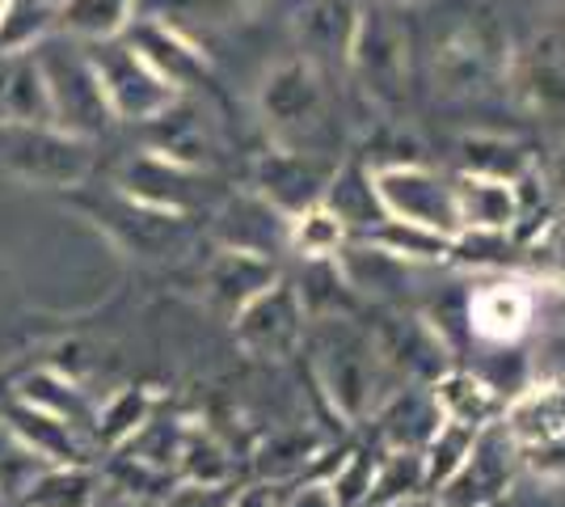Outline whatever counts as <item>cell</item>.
Here are the masks:
<instances>
[{
  "mask_svg": "<svg viewBox=\"0 0 565 507\" xmlns=\"http://www.w3.org/2000/svg\"><path fill=\"white\" fill-rule=\"evenodd\" d=\"M321 203L351 229V237L376 229L380 220H388L384 203H380V191H376V173H372V166H363V161H347V166L333 169L330 191H326Z\"/></svg>",
  "mask_w": 565,
  "mask_h": 507,
  "instance_id": "cell-25",
  "label": "cell"
},
{
  "mask_svg": "<svg viewBox=\"0 0 565 507\" xmlns=\"http://www.w3.org/2000/svg\"><path fill=\"white\" fill-rule=\"evenodd\" d=\"M34 55L43 64L55 127H64L72 136H85V140L102 136L115 115H110V102L102 94V81H97L94 64H89V51L76 47V39H68V34H60V39L47 34L34 47Z\"/></svg>",
  "mask_w": 565,
  "mask_h": 507,
  "instance_id": "cell-4",
  "label": "cell"
},
{
  "mask_svg": "<svg viewBox=\"0 0 565 507\" xmlns=\"http://www.w3.org/2000/svg\"><path fill=\"white\" fill-rule=\"evenodd\" d=\"M519 465L541 483H565V432L548 435L541 444H523Z\"/></svg>",
  "mask_w": 565,
  "mask_h": 507,
  "instance_id": "cell-45",
  "label": "cell"
},
{
  "mask_svg": "<svg viewBox=\"0 0 565 507\" xmlns=\"http://www.w3.org/2000/svg\"><path fill=\"white\" fill-rule=\"evenodd\" d=\"M282 507H338V499H333L326 478H308V483H300L296 490L282 495Z\"/></svg>",
  "mask_w": 565,
  "mask_h": 507,
  "instance_id": "cell-47",
  "label": "cell"
},
{
  "mask_svg": "<svg viewBox=\"0 0 565 507\" xmlns=\"http://www.w3.org/2000/svg\"><path fill=\"white\" fill-rule=\"evenodd\" d=\"M451 191H456L460 233H515L519 229L515 182L481 178V173H456Z\"/></svg>",
  "mask_w": 565,
  "mask_h": 507,
  "instance_id": "cell-21",
  "label": "cell"
},
{
  "mask_svg": "<svg viewBox=\"0 0 565 507\" xmlns=\"http://www.w3.org/2000/svg\"><path fill=\"white\" fill-rule=\"evenodd\" d=\"M148 127L157 131V136H152V145H148L152 152H166V157L182 161V166L203 169L207 152H212V136H207V123L199 119V110H194V106L173 102V106L161 110L157 119H148Z\"/></svg>",
  "mask_w": 565,
  "mask_h": 507,
  "instance_id": "cell-32",
  "label": "cell"
},
{
  "mask_svg": "<svg viewBox=\"0 0 565 507\" xmlns=\"http://www.w3.org/2000/svg\"><path fill=\"white\" fill-rule=\"evenodd\" d=\"M502 427L511 432L515 448H523V444H541V440H548V435L565 432V389H544V385L523 389L519 398L507 402Z\"/></svg>",
  "mask_w": 565,
  "mask_h": 507,
  "instance_id": "cell-29",
  "label": "cell"
},
{
  "mask_svg": "<svg viewBox=\"0 0 565 507\" xmlns=\"http://www.w3.org/2000/svg\"><path fill=\"white\" fill-rule=\"evenodd\" d=\"M4 4H9V0H0V13H4Z\"/></svg>",
  "mask_w": 565,
  "mask_h": 507,
  "instance_id": "cell-52",
  "label": "cell"
},
{
  "mask_svg": "<svg viewBox=\"0 0 565 507\" xmlns=\"http://www.w3.org/2000/svg\"><path fill=\"white\" fill-rule=\"evenodd\" d=\"M279 275L282 271L275 258L220 245L212 254V263L203 266V296H207V305L220 309L224 317H236L262 288H270Z\"/></svg>",
  "mask_w": 565,
  "mask_h": 507,
  "instance_id": "cell-17",
  "label": "cell"
},
{
  "mask_svg": "<svg viewBox=\"0 0 565 507\" xmlns=\"http://www.w3.org/2000/svg\"><path fill=\"white\" fill-rule=\"evenodd\" d=\"M519 469L523 465H519L515 440H511V432L498 419V423L477 432L465 465L435 490V499L444 507H498L511 495Z\"/></svg>",
  "mask_w": 565,
  "mask_h": 507,
  "instance_id": "cell-9",
  "label": "cell"
},
{
  "mask_svg": "<svg viewBox=\"0 0 565 507\" xmlns=\"http://www.w3.org/2000/svg\"><path fill=\"white\" fill-rule=\"evenodd\" d=\"M384 507H444L435 495H409V499H397V504H384Z\"/></svg>",
  "mask_w": 565,
  "mask_h": 507,
  "instance_id": "cell-50",
  "label": "cell"
},
{
  "mask_svg": "<svg viewBox=\"0 0 565 507\" xmlns=\"http://www.w3.org/2000/svg\"><path fill=\"white\" fill-rule=\"evenodd\" d=\"M228 507H282V486L279 483H254L233 490Z\"/></svg>",
  "mask_w": 565,
  "mask_h": 507,
  "instance_id": "cell-48",
  "label": "cell"
},
{
  "mask_svg": "<svg viewBox=\"0 0 565 507\" xmlns=\"http://www.w3.org/2000/svg\"><path fill=\"white\" fill-rule=\"evenodd\" d=\"M287 224L275 203H266L258 191H241L233 199H224L212 216V237L215 245L228 250H249V254H266L275 258L287 250Z\"/></svg>",
  "mask_w": 565,
  "mask_h": 507,
  "instance_id": "cell-16",
  "label": "cell"
},
{
  "mask_svg": "<svg viewBox=\"0 0 565 507\" xmlns=\"http://www.w3.org/2000/svg\"><path fill=\"white\" fill-rule=\"evenodd\" d=\"M330 490L338 507H367L372 499V483H376V457H367L363 448H354L330 469Z\"/></svg>",
  "mask_w": 565,
  "mask_h": 507,
  "instance_id": "cell-43",
  "label": "cell"
},
{
  "mask_svg": "<svg viewBox=\"0 0 565 507\" xmlns=\"http://www.w3.org/2000/svg\"><path fill=\"white\" fill-rule=\"evenodd\" d=\"M178 483H233L228 448L207 427H199V423H186V435H182Z\"/></svg>",
  "mask_w": 565,
  "mask_h": 507,
  "instance_id": "cell-38",
  "label": "cell"
},
{
  "mask_svg": "<svg viewBox=\"0 0 565 507\" xmlns=\"http://www.w3.org/2000/svg\"><path fill=\"white\" fill-rule=\"evenodd\" d=\"M409 495H430L423 453H414V448H384V457L376 461V483H372L367 507L397 504V499H409Z\"/></svg>",
  "mask_w": 565,
  "mask_h": 507,
  "instance_id": "cell-37",
  "label": "cell"
},
{
  "mask_svg": "<svg viewBox=\"0 0 565 507\" xmlns=\"http://www.w3.org/2000/svg\"><path fill=\"white\" fill-rule=\"evenodd\" d=\"M157 411H161V393H157V389H148V385L115 389V393L97 406L94 440L106 448V453H115V448H122V444L140 432Z\"/></svg>",
  "mask_w": 565,
  "mask_h": 507,
  "instance_id": "cell-30",
  "label": "cell"
},
{
  "mask_svg": "<svg viewBox=\"0 0 565 507\" xmlns=\"http://www.w3.org/2000/svg\"><path fill=\"white\" fill-rule=\"evenodd\" d=\"M372 173H376L380 203L393 220H409V224L435 229L444 237H460V212H456L451 178L435 173L423 161H397V166H380Z\"/></svg>",
  "mask_w": 565,
  "mask_h": 507,
  "instance_id": "cell-8",
  "label": "cell"
},
{
  "mask_svg": "<svg viewBox=\"0 0 565 507\" xmlns=\"http://www.w3.org/2000/svg\"><path fill=\"white\" fill-rule=\"evenodd\" d=\"M258 115L275 145L317 152V140L326 131V81H321V68L308 55L275 64L258 85Z\"/></svg>",
  "mask_w": 565,
  "mask_h": 507,
  "instance_id": "cell-2",
  "label": "cell"
},
{
  "mask_svg": "<svg viewBox=\"0 0 565 507\" xmlns=\"http://www.w3.org/2000/svg\"><path fill=\"white\" fill-rule=\"evenodd\" d=\"M359 237H367L372 245L380 250H388L393 258L401 263L418 266V263H451V242L456 237H444V233H435V229H423V224H409V220H380L376 229H367V233H359Z\"/></svg>",
  "mask_w": 565,
  "mask_h": 507,
  "instance_id": "cell-34",
  "label": "cell"
},
{
  "mask_svg": "<svg viewBox=\"0 0 565 507\" xmlns=\"http://www.w3.org/2000/svg\"><path fill=\"white\" fill-rule=\"evenodd\" d=\"M347 242H351V229L326 203H312L287 224V254L296 258H333Z\"/></svg>",
  "mask_w": 565,
  "mask_h": 507,
  "instance_id": "cell-35",
  "label": "cell"
},
{
  "mask_svg": "<svg viewBox=\"0 0 565 507\" xmlns=\"http://www.w3.org/2000/svg\"><path fill=\"white\" fill-rule=\"evenodd\" d=\"M136 13H140V0H60L55 30L76 43H102V39H118Z\"/></svg>",
  "mask_w": 565,
  "mask_h": 507,
  "instance_id": "cell-28",
  "label": "cell"
},
{
  "mask_svg": "<svg viewBox=\"0 0 565 507\" xmlns=\"http://www.w3.org/2000/svg\"><path fill=\"white\" fill-rule=\"evenodd\" d=\"M367 335L376 342L384 368L409 381V385H435L448 368H456L451 356V342L444 338L439 321H430L423 314H409L401 305H376L372 321H367Z\"/></svg>",
  "mask_w": 565,
  "mask_h": 507,
  "instance_id": "cell-5",
  "label": "cell"
},
{
  "mask_svg": "<svg viewBox=\"0 0 565 507\" xmlns=\"http://www.w3.org/2000/svg\"><path fill=\"white\" fill-rule=\"evenodd\" d=\"M233 483H173L157 507H228Z\"/></svg>",
  "mask_w": 565,
  "mask_h": 507,
  "instance_id": "cell-46",
  "label": "cell"
},
{
  "mask_svg": "<svg viewBox=\"0 0 565 507\" xmlns=\"http://www.w3.org/2000/svg\"><path fill=\"white\" fill-rule=\"evenodd\" d=\"M333 169H338V161H330L326 152L275 145L266 148L249 169V191H258L266 203H275L282 216L291 220L326 199Z\"/></svg>",
  "mask_w": 565,
  "mask_h": 507,
  "instance_id": "cell-10",
  "label": "cell"
},
{
  "mask_svg": "<svg viewBox=\"0 0 565 507\" xmlns=\"http://www.w3.org/2000/svg\"><path fill=\"white\" fill-rule=\"evenodd\" d=\"M430 393H435L444 419H456V423H465L472 432L498 423L502 411H507V398H502L486 377L469 372V368H448V372L430 385Z\"/></svg>",
  "mask_w": 565,
  "mask_h": 507,
  "instance_id": "cell-23",
  "label": "cell"
},
{
  "mask_svg": "<svg viewBox=\"0 0 565 507\" xmlns=\"http://www.w3.org/2000/svg\"><path fill=\"white\" fill-rule=\"evenodd\" d=\"M460 173H481V178H502V182H519L523 173H532V157L519 145L502 140V136H469L460 140Z\"/></svg>",
  "mask_w": 565,
  "mask_h": 507,
  "instance_id": "cell-36",
  "label": "cell"
},
{
  "mask_svg": "<svg viewBox=\"0 0 565 507\" xmlns=\"http://www.w3.org/2000/svg\"><path fill=\"white\" fill-rule=\"evenodd\" d=\"M527 377L532 385L565 389V317H553L536 335L532 356H527Z\"/></svg>",
  "mask_w": 565,
  "mask_h": 507,
  "instance_id": "cell-42",
  "label": "cell"
},
{
  "mask_svg": "<svg viewBox=\"0 0 565 507\" xmlns=\"http://www.w3.org/2000/svg\"><path fill=\"white\" fill-rule=\"evenodd\" d=\"M254 0H152V18H166V22H182V18H194V22H228L241 9H249Z\"/></svg>",
  "mask_w": 565,
  "mask_h": 507,
  "instance_id": "cell-44",
  "label": "cell"
},
{
  "mask_svg": "<svg viewBox=\"0 0 565 507\" xmlns=\"http://www.w3.org/2000/svg\"><path fill=\"white\" fill-rule=\"evenodd\" d=\"M359 4L354 0H312L300 13V34H305L308 60H342L351 64V47L359 39Z\"/></svg>",
  "mask_w": 565,
  "mask_h": 507,
  "instance_id": "cell-24",
  "label": "cell"
},
{
  "mask_svg": "<svg viewBox=\"0 0 565 507\" xmlns=\"http://www.w3.org/2000/svg\"><path fill=\"white\" fill-rule=\"evenodd\" d=\"M469 335L490 347H511L536 326V292L523 279H490L469 292L465 305Z\"/></svg>",
  "mask_w": 565,
  "mask_h": 507,
  "instance_id": "cell-14",
  "label": "cell"
},
{
  "mask_svg": "<svg viewBox=\"0 0 565 507\" xmlns=\"http://www.w3.org/2000/svg\"><path fill=\"white\" fill-rule=\"evenodd\" d=\"M102 490L106 474H97L94 465H43L18 507H94Z\"/></svg>",
  "mask_w": 565,
  "mask_h": 507,
  "instance_id": "cell-27",
  "label": "cell"
},
{
  "mask_svg": "<svg viewBox=\"0 0 565 507\" xmlns=\"http://www.w3.org/2000/svg\"><path fill=\"white\" fill-rule=\"evenodd\" d=\"M351 68L359 73L363 94L380 106H401L409 85V39L388 13H367L359 22V39L351 47Z\"/></svg>",
  "mask_w": 565,
  "mask_h": 507,
  "instance_id": "cell-12",
  "label": "cell"
},
{
  "mask_svg": "<svg viewBox=\"0 0 565 507\" xmlns=\"http://www.w3.org/2000/svg\"><path fill=\"white\" fill-rule=\"evenodd\" d=\"M405 4H409V0H405Z\"/></svg>",
  "mask_w": 565,
  "mask_h": 507,
  "instance_id": "cell-54",
  "label": "cell"
},
{
  "mask_svg": "<svg viewBox=\"0 0 565 507\" xmlns=\"http://www.w3.org/2000/svg\"><path fill=\"white\" fill-rule=\"evenodd\" d=\"M13 393H22L25 402H34V406H43V411L60 414V419L76 423L81 432L94 435L97 406L85 402V389L76 385V381H68L60 368H39V372H30V377H22V385L13 389Z\"/></svg>",
  "mask_w": 565,
  "mask_h": 507,
  "instance_id": "cell-33",
  "label": "cell"
},
{
  "mask_svg": "<svg viewBox=\"0 0 565 507\" xmlns=\"http://www.w3.org/2000/svg\"><path fill=\"white\" fill-rule=\"evenodd\" d=\"M372 423H376V435L384 448H414V453H423L426 444H430V435L439 432L444 411H439L430 385L397 381L384 393V402L372 411Z\"/></svg>",
  "mask_w": 565,
  "mask_h": 507,
  "instance_id": "cell-18",
  "label": "cell"
},
{
  "mask_svg": "<svg viewBox=\"0 0 565 507\" xmlns=\"http://www.w3.org/2000/svg\"><path fill=\"white\" fill-rule=\"evenodd\" d=\"M515 89L541 115H562L565 110V47L553 34L536 39V47L519 60Z\"/></svg>",
  "mask_w": 565,
  "mask_h": 507,
  "instance_id": "cell-26",
  "label": "cell"
},
{
  "mask_svg": "<svg viewBox=\"0 0 565 507\" xmlns=\"http://www.w3.org/2000/svg\"><path fill=\"white\" fill-rule=\"evenodd\" d=\"M161 499H143V495H131V490H122V486L106 483V490L97 495L94 507H157Z\"/></svg>",
  "mask_w": 565,
  "mask_h": 507,
  "instance_id": "cell-49",
  "label": "cell"
},
{
  "mask_svg": "<svg viewBox=\"0 0 565 507\" xmlns=\"http://www.w3.org/2000/svg\"><path fill=\"white\" fill-rule=\"evenodd\" d=\"M0 423L22 440L30 453L47 461V465H94V435L81 432L76 423L60 414L43 411L34 402H25L22 393H9L0 406Z\"/></svg>",
  "mask_w": 565,
  "mask_h": 507,
  "instance_id": "cell-13",
  "label": "cell"
},
{
  "mask_svg": "<svg viewBox=\"0 0 565 507\" xmlns=\"http://www.w3.org/2000/svg\"><path fill=\"white\" fill-rule=\"evenodd\" d=\"M85 51H89V64H94L97 81H102V94L110 102L115 119L148 123L178 102V89L127 43V34L102 39V43H85Z\"/></svg>",
  "mask_w": 565,
  "mask_h": 507,
  "instance_id": "cell-6",
  "label": "cell"
},
{
  "mask_svg": "<svg viewBox=\"0 0 565 507\" xmlns=\"http://www.w3.org/2000/svg\"><path fill=\"white\" fill-rule=\"evenodd\" d=\"M115 191H122L127 199L143 203V208H152V212L186 220L190 212L203 208L207 178H203V169L182 166V161H173L166 152L143 148L115 173Z\"/></svg>",
  "mask_w": 565,
  "mask_h": 507,
  "instance_id": "cell-11",
  "label": "cell"
},
{
  "mask_svg": "<svg viewBox=\"0 0 565 507\" xmlns=\"http://www.w3.org/2000/svg\"><path fill=\"white\" fill-rule=\"evenodd\" d=\"M0 166L30 187L72 191L89 178L94 152L85 136H72L55 123H9L0 127Z\"/></svg>",
  "mask_w": 565,
  "mask_h": 507,
  "instance_id": "cell-3",
  "label": "cell"
},
{
  "mask_svg": "<svg viewBox=\"0 0 565 507\" xmlns=\"http://www.w3.org/2000/svg\"><path fill=\"white\" fill-rule=\"evenodd\" d=\"M519 271L527 275V284L565 288V220L541 229L532 242L519 250Z\"/></svg>",
  "mask_w": 565,
  "mask_h": 507,
  "instance_id": "cell-41",
  "label": "cell"
},
{
  "mask_svg": "<svg viewBox=\"0 0 565 507\" xmlns=\"http://www.w3.org/2000/svg\"><path fill=\"white\" fill-rule=\"evenodd\" d=\"M127 34V43L140 51L143 60L157 68V73L166 76L169 85L182 94L190 85H203L207 73H212V64H207V55L194 47L186 39V30L182 25L166 22V18H152V13H136L131 25L122 30Z\"/></svg>",
  "mask_w": 565,
  "mask_h": 507,
  "instance_id": "cell-15",
  "label": "cell"
},
{
  "mask_svg": "<svg viewBox=\"0 0 565 507\" xmlns=\"http://www.w3.org/2000/svg\"><path fill=\"white\" fill-rule=\"evenodd\" d=\"M55 30V0H9L0 13V51L39 47Z\"/></svg>",
  "mask_w": 565,
  "mask_h": 507,
  "instance_id": "cell-39",
  "label": "cell"
},
{
  "mask_svg": "<svg viewBox=\"0 0 565 507\" xmlns=\"http://www.w3.org/2000/svg\"><path fill=\"white\" fill-rule=\"evenodd\" d=\"M9 123H55L43 64L34 47L0 51V127Z\"/></svg>",
  "mask_w": 565,
  "mask_h": 507,
  "instance_id": "cell-22",
  "label": "cell"
},
{
  "mask_svg": "<svg viewBox=\"0 0 565 507\" xmlns=\"http://www.w3.org/2000/svg\"><path fill=\"white\" fill-rule=\"evenodd\" d=\"M562 199H565V173H562Z\"/></svg>",
  "mask_w": 565,
  "mask_h": 507,
  "instance_id": "cell-51",
  "label": "cell"
},
{
  "mask_svg": "<svg viewBox=\"0 0 565 507\" xmlns=\"http://www.w3.org/2000/svg\"><path fill=\"white\" fill-rule=\"evenodd\" d=\"M308 309L296 292L291 275H279L270 288H262L241 314L233 317L236 347L254 360H287L305 347Z\"/></svg>",
  "mask_w": 565,
  "mask_h": 507,
  "instance_id": "cell-7",
  "label": "cell"
},
{
  "mask_svg": "<svg viewBox=\"0 0 565 507\" xmlns=\"http://www.w3.org/2000/svg\"><path fill=\"white\" fill-rule=\"evenodd\" d=\"M305 351L317 389L347 423L372 419V411L397 381L380 360L367 326H359L354 317H308Z\"/></svg>",
  "mask_w": 565,
  "mask_h": 507,
  "instance_id": "cell-1",
  "label": "cell"
},
{
  "mask_svg": "<svg viewBox=\"0 0 565 507\" xmlns=\"http://www.w3.org/2000/svg\"><path fill=\"white\" fill-rule=\"evenodd\" d=\"M333 258L363 305H397L401 292L409 288V263L393 258L388 250L372 245L367 237H351Z\"/></svg>",
  "mask_w": 565,
  "mask_h": 507,
  "instance_id": "cell-20",
  "label": "cell"
},
{
  "mask_svg": "<svg viewBox=\"0 0 565 507\" xmlns=\"http://www.w3.org/2000/svg\"><path fill=\"white\" fill-rule=\"evenodd\" d=\"M507 68V55L490 30H456L444 47L435 51V76L451 94H472L490 85Z\"/></svg>",
  "mask_w": 565,
  "mask_h": 507,
  "instance_id": "cell-19",
  "label": "cell"
},
{
  "mask_svg": "<svg viewBox=\"0 0 565 507\" xmlns=\"http://www.w3.org/2000/svg\"><path fill=\"white\" fill-rule=\"evenodd\" d=\"M305 271L296 279V292L305 300L308 317H354L363 309V300L347 284L338 258H300Z\"/></svg>",
  "mask_w": 565,
  "mask_h": 507,
  "instance_id": "cell-31",
  "label": "cell"
},
{
  "mask_svg": "<svg viewBox=\"0 0 565 507\" xmlns=\"http://www.w3.org/2000/svg\"><path fill=\"white\" fill-rule=\"evenodd\" d=\"M55 4H60V0H55Z\"/></svg>",
  "mask_w": 565,
  "mask_h": 507,
  "instance_id": "cell-53",
  "label": "cell"
},
{
  "mask_svg": "<svg viewBox=\"0 0 565 507\" xmlns=\"http://www.w3.org/2000/svg\"><path fill=\"white\" fill-rule=\"evenodd\" d=\"M472 440H477V432L465 427V423H456V419H444V423H439V432L430 435V444L423 448L426 486H430V495H435V490H439V486L448 483L451 474L465 465Z\"/></svg>",
  "mask_w": 565,
  "mask_h": 507,
  "instance_id": "cell-40",
  "label": "cell"
}]
</instances>
